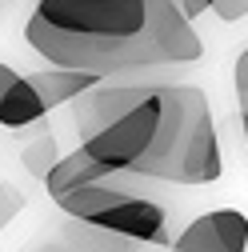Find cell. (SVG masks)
Returning a JSON list of instances; mask_svg holds the SVG:
<instances>
[{"label":"cell","mask_w":248,"mask_h":252,"mask_svg":"<svg viewBox=\"0 0 248 252\" xmlns=\"http://www.w3.org/2000/svg\"><path fill=\"white\" fill-rule=\"evenodd\" d=\"M24 40L48 64L100 80H136L204 56V40L176 0H32Z\"/></svg>","instance_id":"cell-1"},{"label":"cell","mask_w":248,"mask_h":252,"mask_svg":"<svg viewBox=\"0 0 248 252\" xmlns=\"http://www.w3.org/2000/svg\"><path fill=\"white\" fill-rule=\"evenodd\" d=\"M156 184H216L224 176V152L212 124L208 96L196 84H160V124L140 164L128 168Z\"/></svg>","instance_id":"cell-2"},{"label":"cell","mask_w":248,"mask_h":252,"mask_svg":"<svg viewBox=\"0 0 248 252\" xmlns=\"http://www.w3.org/2000/svg\"><path fill=\"white\" fill-rule=\"evenodd\" d=\"M52 200H56L60 212L92 220V224H100L116 236L140 240L148 248H168L172 236H176L172 208L160 200L156 180L128 172V168H116L100 180H88V184L68 188V192H56Z\"/></svg>","instance_id":"cell-3"},{"label":"cell","mask_w":248,"mask_h":252,"mask_svg":"<svg viewBox=\"0 0 248 252\" xmlns=\"http://www.w3.org/2000/svg\"><path fill=\"white\" fill-rule=\"evenodd\" d=\"M156 124H160V84H148V96L140 104H132L128 112H120L116 120H108L104 128L84 136L80 148L92 156V160H100L108 172L136 168L140 156L152 144V136H156Z\"/></svg>","instance_id":"cell-4"},{"label":"cell","mask_w":248,"mask_h":252,"mask_svg":"<svg viewBox=\"0 0 248 252\" xmlns=\"http://www.w3.org/2000/svg\"><path fill=\"white\" fill-rule=\"evenodd\" d=\"M16 252H152L148 244L140 240H128V236H116L92 220H80V216H60V220H44V224L28 236Z\"/></svg>","instance_id":"cell-5"},{"label":"cell","mask_w":248,"mask_h":252,"mask_svg":"<svg viewBox=\"0 0 248 252\" xmlns=\"http://www.w3.org/2000/svg\"><path fill=\"white\" fill-rule=\"evenodd\" d=\"M168 248L180 252H248V216L236 208H212L188 220Z\"/></svg>","instance_id":"cell-6"},{"label":"cell","mask_w":248,"mask_h":252,"mask_svg":"<svg viewBox=\"0 0 248 252\" xmlns=\"http://www.w3.org/2000/svg\"><path fill=\"white\" fill-rule=\"evenodd\" d=\"M28 80H32V88L40 92L44 108L72 104L80 92H88V88H96V84H100V76H96V72H84V68H64V64L40 68V72H32Z\"/></svg>","instance_id":"cell-7"},{"label":"cell","mask_w":248,"mask_h":252,"mask_svg":"<svg viewBox=\"0 0 248 252\" xmlns=\"http://www.w3.org/2000/svg\"><path fill=\"white\" fill-rule=\"evenodd\" d=\"M44 112L48 108L40 100V92L32 88V80L16 76L4 88V96H0V128H28V124H36Z\"/></svg>","instance_id":"cell-8"},{"label":"cell","mask_w":248,"mask_h":252,"mask_svg":"<svg viewBox=\"0 0 248 252\" xmlns=\"http://www.w3.org/2000/svg\"><path fill=\"white\" fill-rule=\"evenodd\" d=\"M232 92H236L240 128H244V144H248V48L236 56V64H232Z\"/></svg>","instance_id":"cell-9"},{"label":"cell","mask_w":248,"mask_h":252,"mask_svg":"<svg viewBox=\"0 0 248 252\" xmlns=\"http://www.w3.org/2000/svg\"><path fill=\"white\" fill-rule=\"evenodd\" d=\"M52 160H56V140H52V136H40L36 144L24 148V164H28V172L40 176V180H44V172L52 168Z\"/></svg>","instance_id":"cell-10"},{"label":"cell","mask_w":248,"mask_h":252,"mask_svg":"<svg viewBox=\"0 0 248 252\" xmlns=\"http://www.w3.org/2000/svg\"><path fill=\"white\" fill-rule=\"evenodd\" d=\"M20 208H24V196L16 192L8 180H0V228H4V224H8V220H12Z\"/></svg>","instance_id":"cell-11"},{"label":"cell","mask_w":248,"mask_h":252,"mask_svg":"<svg viewBox=\"0 0 248 252\" xmlns=\"http://www.w3.org/2000/svg\"><path fill=\"white\" fill-rule=\"evenodd\" d=\"M212 16H220L224 24H236L248 16V0H212Z\"/></svg>","instance_id":"cell-12"},{"label":"cell","mask_w":248,"mask_h":252,"mask_svg":"<svg viewBox=\"0 0 248 252\" xmlns=\"http://www.w3.org/2000/svg\"><path fill=\"white\" fill-rule=\"evenodd\" d=\"M16 76H20L16 68H8V64H0V96H4V88H8V84H12Z\"/></svg>","instance_id":"cell-13"},{"label":"cell","mask_w":248,"mask_h":252,"mask_svg":"<svg viewBox=\"0 0 248 252\" xmlns=\"http://www.w3.org/2000/svg\"><path fill=\"white\" fill-rule=\"evenodd\" d=\"M168 252H180V248H168Z\"/></svg>","instance_id":"cell-14"}]
</instances>
